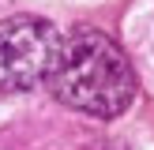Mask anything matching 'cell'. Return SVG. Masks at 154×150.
<instances>
[{"label": "cell", "mask_w": 154, "mask_h": 150, "mask_svg": "<svg viewBox=\"0 0 154 150\" xmlns=\"http://www.w3.org/2000/svg\"><path fill=\"white\" fill-rule=\"evenodd\" d=\"M60 41L49 19L42 15H8L0 19V98L26 94L49 82L60 56Z\"/></svg>", "instance_id": "cell-2"}, {"label": "cell", "mask_w": 154, "mask_h": 150, "mask_svg": "<svg viewBox=\"0 0 154 150\" xmlns=\"http://www.w3.org/2000/svg\"><path fill=\"white\" fill-rule=\"evenodd\" d=\"M45 86L60 105L83 116L109 120L120 116L135 101V68L128 64L124 49L102 30H75L60 41V56Z\"/></svg>", "instance_id": "cell-1"}]
</instances>
